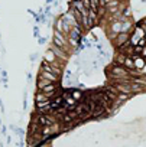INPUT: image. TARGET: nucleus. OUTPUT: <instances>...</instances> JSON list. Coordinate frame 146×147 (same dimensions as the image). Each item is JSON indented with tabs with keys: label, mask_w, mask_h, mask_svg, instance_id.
I'll use <instances>...</instances> for the list:
<instances>
[{
	"label": "nucleus",
	"mask_w": 146,
	"mask_h": 147,
	"mask_svg": "<svg viewBox=\"0 0 146 147\" xmlns=\"http://www.w3.org/2000/svg\"><path fill=\"white\" fill-rule=\"evenodd\" d=\"M36 55H38V53H33V55H31V58H29V59H31V61L33 62V61L36 59Z\"/></svg>",
	"instance_id": "ddd939ff"
},
{
	"label": "nucleus",
	"mask_w": 146,
	"mask_h": 147,
	"mask_svg": "<svg viewBox=\"0 0 146 147\" xmlns=\"http://www.w3.org/2000/svg\"><path fill=\"white\" fill-rule=\"evenodd\" d=\"M68 91H69L71 97L74 98V100H77L78 102H80V101H83V98H84V95H86L81 90H77V88H71V90H68Z\"/></svg>",
	"instance_id": "0eeeda50"
},
{
	"label": "nucleus",
	"mask_w": 146,
	"mask_h": 147,
	"mask_svg": "<svg viewBox=\"0 0 146 147\" xmlns=\"http://www.w3.org/2000/svg\"><path fill=\"white\" fill-rule=\"evenodd\" d=\"M124 58H126V55H124L123 52H120V51H117V53L114 55V59H113V63H116V65H123V62H124Z\"/></svg>",
	"instance_id": "1a4fd4ad"
},
{
	"label": "nucleus",
	"mask_w": 146,
	"mask_h": 147,
	"mask_svg": "<svg viewBox=\"0 0 146 147\" xmlns=\"http://www.w3.org/2000/svg\"><path fill=\"white\" fill-rule=\"evenodd\" d=\"M43 59H45V61H48L49 63H55V62L58 61V58L55 56V53L52 52V49H51V48H48V49H46V52L43 53Z\"/></svg>",
	"instance_id": "6e6552de"
},
{
	"label": "nucleus",
	"mask_w": 146,
	"mask_h": 147,
	"mask_svg": "<svg viewBox=\"0 0 146 147\" xmlns=\"http://www.w3.org/2000/svg\"><path fill=\"white\" fill-rule=\"evenodd\" d=\"M126 75H130L129 74V69L123 65H116L113 63V66L109 69V78H114V77H126Z\"/></svg>",
	"instance_id": "f03ea898"
},
{
	"label": "nucleus",
	"mask_w": 146,
	"mask_h": 147,
	"mask_svg": "<svg viewBox=\"0 0 146 147\" xmlns=\"http://www.w3.org/2000/svg\"><path fill=\"white\" fill-rule=\"evenodd\" d=\"M38 77H42V78H45V80H48L51 82H55V84H61V80H62V77H58V75H55V74H52L49 71H43V69L39 71Z\"/></svg>",
	"instance_id": "7ed1b4c3"
},
{
	"label": "nucleus",
	"mask_w": 146,
	"mask_h": 147,
	"mask_svg": "<svg viewBox=\"0 0 146 147\" xmlns=\"http://www.w3.org/2000/svg\"><path fill=\"white\" fill-rule=\"evenodd\" d=\"M51 49H52V52L55 53V56L58 58V59H61V61H64V62H67L68 59H69V53L68 52H65L64 49H61V48H58L56 45H54V43H51V46H49Z\"/></svg>",
	"instance_id": "39448f33"
},
{
	"label": "nucleus",
	"mask_w": 146,
	"mask_h": 147,
	"mask_svg": "<svg viewBox=\"0 0 146 147\" xmlns=\"http://www.w3.org/2000/svg\"><path fill=\"white\" fill-rule=\"evenodd\" d=\"M123 66H126L129 71H133V69H136V68H134V61H133V58H132V56H126V58H124Z\"/></svg>",
	"instance_id": "9d476101"
},
{
	"label": "nucleus",
	"mask_w": 146,
	"mask_h": 147,
	"mask_svg": "<svg viewBox=\"0 0 146 147\" xmlns=\"http://www.w3.org/2000/svg\"><path fill=\"white\" fill-rule=\"evenodd\" d=\"M6 143H7V144H10V143H12V137H10V136H7V137H6Z\"/></svg>",
	"instance_id": "4468645a"
},
{
	"label": "nucleus",
	"mask_w": 146,
	"mask_h": 147,
	"mask_svg": "<svg viewBox=\"0 0 146 147\" xmlns=\"http://www.w3.org/2000/svg\"><path fill=\"white\" fill-rule=\"evenodd\" d=\"M140 56H143V58L146 59V45H145V46H142V51H140Z\"/></svg>",
	"instance_id": "f8f14e48"
},
{
	"label": "nucleus",
	"mask_w": 146,
	"mask_h": 147,
	"mask_svg": "<svg viewBox=\"0 0 146 147\" xmlns=\"http://www.w3.org/2000/svg\"><path fill=\"white\" fill-rule=\"evenodd\" d=\"M133 58V61H134V68L137 69V71H142L145 66H146V59L143 58V56H140V55H133L132 56Z\"/></svg>",
	"instance_id": "423d86ee"
},
{
	"label": "nucleus",
	"mask_w": 146,
	"mask_h": 147,
	"mask_svg": "<svg viewBox=\"0 0 146 147\" xmlns=\"http://www.w3.org/2000/svg\"><path fill=\"white\" fill-rule=\"evenodd\" d=\"M52 43L56 45L58 48L64 49L65 52H68L69 55H72V49L69 48L68 42H67V35L64 32H58V30H54V36H52Z\"/></svg>",
	"instance_id": "f257e3e1"
},
{
	"label": "nucleus",
	"mask_w": 146,
	"mask_h": 147,
	"mask_svg": "<svg viewBox=\"0 0 146 147\" xmlns=\"http://www.w3.org/2000/svg\"><path fill=\"white\" fill-rule=\"evenodd\" d=\"M129 39H130V32H119L117 36L113 39V42H114V46L119 48V46L124 45Z\"/></svg>",
	"instance_id": "20e7f679"
},
{
	"label": "nucleus",
	"mask_w": 146,
	"mask_h": 147,
	"mask_svg": "<svg viewBox=\"0 0 146 147\" xmlns=\"http://www.w3.org/2000/svg\"><path fill=\"white\" fill-rule=\"evenodd\" d=\"M0 125H2V118H0Z\"/></svg>",
	"instance_id": "dca6fc26"
},
{
	"label": "nucleus",
	"mask_w": 146,
	"mask_h": 147,
	"mask_svg": "<svg viewBox=\"0 0 146 147\" xmlns=\"http://www.w3.org/2000/svg\"><path fill=\"white\" fill-rule=\"evenodd\" d=\"M39 42H41V45H42V43L46 42V39H45V38H39Z\"/></svg>",
	"instance_id": "2eb2a0df"
},
{
	"label": "nucleus",
	"mask_w": 146,
	"mask_h": 147,
	"mask_svg": "<svg viewBox=\"0 0 146 147\" xmlns=\"http://www.w3.org/2000/svg\"><path fill=\"white\" fill-rule=\"evenodd\" d=\"M48 84H51V81H48V80H45V78H42V77H38L36 78V90H42L45 85H48Z\"/></svg>",
	"instance_id": "9b49d317"
}]
</instances>
